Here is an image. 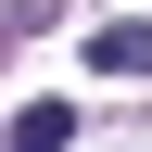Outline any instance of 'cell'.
<instances>
[{
    "label": "cell",
    "mask_w": 152,
    "mask_h": 152,
    "mask_svg": "<svg viewBox=\"0 0 152 152\" xmlns=\"http://www.w3.org/2000/svg\"><path fill=\"white\" fill-rule=\"evenodd\" d=\"M89 64H102V76H152V26H140V13L89 26Z\"/></svg>",
    "instance_id": "cell-1"
},
{
    "label": "cell",
    "mask_w": 152,
    "mask_h": 152,
    "mask_svg": "<svg viewBox=\"0 0 152 152\" xmlns=\"http://www.w3.org/2000/svg\"><path fill=\"white\" fill-rule=\"evenodd\" d=\"M0 152H76V102H26L0 127Z\"/></svg>",
    "instance_id": "cell-2"
}]
</instances>
